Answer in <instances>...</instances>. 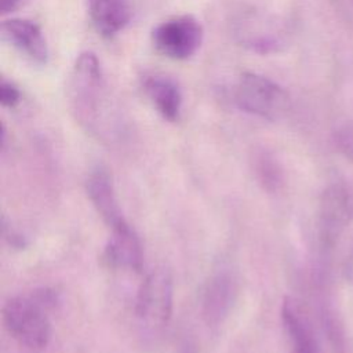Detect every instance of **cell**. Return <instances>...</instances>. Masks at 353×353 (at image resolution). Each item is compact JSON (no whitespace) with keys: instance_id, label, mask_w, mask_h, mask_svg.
I'll return each mask as SVG.
<instances>
[{"instance_id":"6da1fadb","label":"cell","mask_w":353,"mask_h":353,"mask_svg":"<svg viewBox=\"0 0 353 353\" xmlns=\"http://www.w3.org/2000/svg\"><path fill=\"white\" fill-rule=\"evenodd\" d=\"M70 109L76 120L105 143H120L127 137V123L113 102L102 65L91 51L76 58L68 81Z\"/></svg>"},{"instance_id":"7a4b0ae2","label":"cell","mask_w":353,"mask_h":353,"mask_svg":"<svg viewBox=\"0 0 353 353\" xmlns=\"http://www.w3.org/2000/svg\"><path fill=\"white\" fill-rule=\"evenodd\" d=\"M59 302V294L52 288H39L28 295L10 298L3 306V321L7 331L29 349H43L51 338V324L47 312Z\"/></svg>"},{"instance_id":"3957f363","label":"cell","mask_w":353,"mask_h":353,"mask_svg":"<svg viewBox=\"0 0 353 353\" xmlns=\"http://www.w3.org/2000/svg\"><path fill=\"white\" fill-rule=\"evenodd\" d=\"M232 101L241 112L266 120L279 119L290 105V97L279 83L254 72L239 76L232 88Z\"/></svg>"},{"instance_id":"277c9868","label":"cell","mask_w":353,"mask_h":353,"mask_svg":"<svg viewBox=\"0 0 353 353\" xmlns=\"http://www.w3.org/2000/svg\"><path fill=\"white\" fill-rule=\"evenodd\" d=\"M230 26L234 40L256 54L279 52L288 40L284 23L276 15L255 7L240 10L233 17Z\"/></svg>"},{"instance_id":"5b68a950","label":"cell","mask_w":353,"mask_h":353,"mask_svg":"<svg viewBox=\"0 0 353 353\" xmlns=\"http://www.w3.org/2000/svg\"><path fill=\"white\" fill-rule=\"evenodd\" d=\"M150 39L153 47L161 55L174 61H185L192 58L201 47L204 29L193 15H175L156 25Z\"/></svg>"},{"instance_id":"8992f818","label":"cell","mask_w":353,"mask_h":353,"mask_svg":"<svg viewBox=\"0 0 353 353\" xmlns=\"http://www.w3.org/2000/svg\"><path fill=\"white\" fill-rule=\"evenodd\" d=\"M174 284L172 276L165 268L152 270L142 281L137 299V316L150 327H161L172 314Z\"/></svg>"},{"instance_id":"52a82bcc","label":"cell","mask_w":353,"mask_h":353,"mask_svg":"<svg viewBox=\"0 0 353 353\" xmlns=\"http://www.w3.org/2000/svg\"><path fill=\"white\" fill-rule=\"evenodd\" d=\"M353 218V193L343 183L328 186L320 200L319 237L321 245L331 248Z\"/></svg>"},{"instance_id":"ba28073f","label":"cell","mask_w":353,"mask_h":353,"mask_svg":"<svg viewBox=\"0 0 353 353\" xmlns=\"http://www.w3.org/2000/svg\"><path fill=\"white\" fill-rule=\"evenodd\" d=\"M237 295L234 274L221 268L207 280L201 295V314L208 327H218L225 321Z\"/></svg>"},{"instance_id":"9c48e42d","label":"cell","mask_w":353,"mask_h":353,"mask_svg":"<svg viewBox=\"0 0 353 353\" xmlns=\"http://www.w3.org/2000/svg\"><path fill=\"white\" fill-rule=\"evenodd\" d=\"M3 39L10 43L30 63L46 66L50 50L41 28L25 18H7L1 22Z\"/></svg>"},{"instance_id":"30bf717a","label":"cell","mask_w":353,"mask_h":353,"mask_svg":"<svg viewBox=\"0 0 353 353\" xmlns=\"http://www.w3.org/2000/svg\"><path fill=\"white\" fill-rule=\"evenodd\" d=\"M141 88L163 119L176 121L181 117L183 97L175 79L157 72L145 73L141 77Z\"/></svg>"},{"instance_id":"8fae6325","label":"cell","mask_w":353,"mask_h":353,"mask_svg":"<svg viewBox=\"0 0 353 353\" xmlns=\"http://www.w3.org/2000/svg\"><path fill=\"white\" fill-rule=\"evenodd\" d=\"M85 186L90 201L103 222L112 230L119 229L127 223L116 197L112 175L106 168L101 165L95 167L87 178Z\"/></svg>"},{"instance_id":"7c38bea8","label":"cell","mask_w":353,"mask_h":353,"mask_svg":"<svg viewBox=\"0 0 353 353\" xmlns=\"http://www.w3.org/2000/svg\"><path fill=\"white\" fill-rule=\"evenodd\" d=\"M281 321L290 343V353H321L314 328L306 312L295 299H284Z\"/></svg>"},{"instance_id":"4fadbf2b","label":"cell","mask_w":353,"mask_h":353,"mask_svg":"<svg viewBox=\"0 0 353 353\" xmlns=\"http://www.w3.org/2000/svg\"><path fill=\"white\" fill-rule=\"evenodd\" d=\"M85 8L91 25L105 39L119 34L132 18L130 0H85Z\"/></svg>"},{"instance_id":"5bb4252c","label":"cell","mask_w":353,"mask_h":353,"mask_svg":"<svg viewBox=\"0 0 353 353\" xmlns=\"http://www.w3.org/2000/svg\"><path fill=\"white\" fill-rule=\"evenodd\" d=\"M102 261L109 268H125L137 272L141 269L142 247L128 223L112 230V237L102 252Z\"/></svg>"},{"instance_id":"9a60e30c","label":"cell","mask_w":353,"mask_h":353,"mask_svg":"<svg viewBox=\"0 0 353 353\" xmlns=\"http://www.w3.org/2000/svg\"><path fill=\"white\" fill-rule=\"evenodd\" d=\"M254 167H255V174L258 181L262 183V186L269 190L274 192L279 189L281 185L283 176H281V170L277 164V161L272 157V154L262 152L255 156L254 160Z\"/></svg>"},{"instance_id":"2e32d148","label":"cell","mask_w":353,"mask_h":353,"mask_svg":"<svg viewBox=\"0 0 353 353\" xmlns=\"http://www.w3.org/2000/svg\"><path fill=\"white\" fill-rule=\"evenodd\" d=\"M21 90L19 87L7 79H1L0 83V103L3 108H8L12 109L15 106H18V103L21 102Z\"/></svg>"},{"instance_id":"e0dca14e","label":"cell","mask_w":353,"mask_h":353,"mask_svg":"<svg viewBox=\"0 0 353 353\" xmlns=\"http://www.w3.org/2000/svg\"><path fill=\"white\" fill-rule=\"evenodd\" d=\"M3 236H4V239L8 241V244L11 247L25 248L28 245L25 237L21 233H18L15 229H12L11 226H8L6 223V218H3Z\"/></svg>"},{"instance_id":"ac0fdd59","label":"cell","mask_w":353,"mask_h":353,"mask_svg":"<svg viewBox=\"0 0 353 353\" xmlns=\"http://www.w3.org/2000/svg\"><path fill=\"white\" fill-rule=\"evenodd\" d=\"M23 0H0V11L3 15L17 11L22 6Z\"/></svg>"},{"instance_id":"d6986e66","label":"cell","mask_w":353,"mask_h":353,"mask_svg":"<svg viewBox=\"0 0 353 353\" xmlns=\"http://www.w3.org/2000/svg\"><path fill=\"white\" fill-rule=\"evenodd\" d=\"M343 273H345V279H346V280L353 285V248L350 250L349 255L346 256V262H345Z\"/></svg>"},{"instance_id":"ffe728a7","label":"cell","mask_w":353,"mask_h":353,"mask_svg":"<svg viewBox=\"0 0 353 353\" xmlns=\"http://www.w3.org/2000/svg\"><path fill=\"white\" fill-rule=\"evenodd\" d=\"M179 353H197V346L193 341H185L181 346V352Z\"/></svg>"},{"instance_id":"44dd1931","label":"cell","mask_w":353,"mask_h":353,"mask_svg":"<svg viewBox=\"0 0 353 353\" xmlns=\"http://www.w3.org/2000/svg\"><path fill=\"white\" fill-rule=\"evenodd\" d=\"M350 152H352V157H353V146H352V149H350Z\"/></svg>"}]
</instances>
